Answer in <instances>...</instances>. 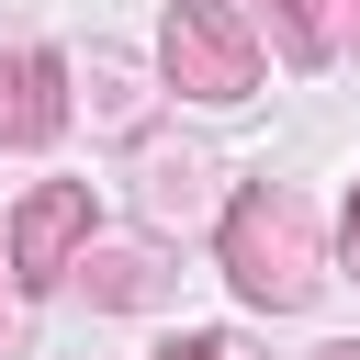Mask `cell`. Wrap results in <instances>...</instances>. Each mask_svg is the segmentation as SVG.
Segmentation results:
<instances>
[{
	"mask_svg": "<svg viewBox=\"0 0 360 360\" xmlns=\"http://www.w3.org/2000/svg\"><path fill=\"white\" fill-rule=\"evenodd\" d=\"M225 281L248 292V304H270V315H292L304 292H315V214L292 202V191H236V214H225Z\"/></svg>",
	"mask_w": 360,
	"mask_h": 360,
	"instance_id": "obj_1",
	"label": "cell"
},
{
	"mask_svg": "<svg viewBox=\"0 0 360 360\" xmlns=\"http://www.w3.org/2000/svg\"><path fill=\"white\" fill-rule=\"evenodd\" d=\"M158 56H169V90H191V101H248V90H259V45H248V22L214 11V0H169Z\"/></svg>",
	"mask_w": 360,
	"mask_h": 360,
	"instance_id": "obj_2",
	"label": "cell"
},
{
	"mask_svg": "<svg viewBox=\"0 0 360 360\" xmlns=\"http://www.w3.org/2000/svg\"><path fill=\"white\" fill-rule=\"evenodd\" d=\"M79 248H90V191H79V180L22 191V214H11V281H22V292H56V281L79 270Z\"/></svg>",
	"mask_w": 360,
	"mask_h": 360,
	"instance_id": "obj_3",
	"label": "cell"
},
{
	"mask_svg": "<svg viewBox=\"0 0 360 360\" xmlns=\"http://www.w3.org/2000/svg\"><path fill=\"white\" fill-rule=\"evenodd\" d=\"M56 124H68V68H56L45 45H34V56H0V135H11V146H45Z\"/></svg>",
	"mask_w": 360,
	"mask_h": 360,
	"instance_id": "obj_4",
	"label": "cell"
},
{
	"mask_svg": "<svg viewBox=\"0 0 360 360\" xmlns=\"http://www.w3.org/2000/svg\"><path fill=\"white\" fill-rule=\"evenodd\" d=\"M270 22H281V56L292 68H326V45H338L326 34V0H270Z\"/></svg>",
	"mask_w": 360,
	"mask_h": 360,
	"instance_id": "obj_5",
	"label": "cell"
},
{
	"mask_svg": "<svg viewBox=\"0 0 360 360\" xmlns=\"http://www.w3.org/2000/svg\"><path fill=\"white\" fill-rule=\"evenodd\" d=\"M146 292V259H101V304H135Z\"/></svg>",
	"mask_w": 360,
	"mask_h": 360,
	"instance_id": "obj_6",
	"label": "cell"
},
{
	"mask_svg": "<svg viewBox=\"0 0 360 360\" xmlns=\"http://www.w3.org/2000/svg\"><path fill=\"white\" fill-rule=\"evenodd\" d=\"M158 360H248L236 338H180V349H158Z\"/></svg>",
	"mask_w": 360,
	"mask_h": 360,
	"instance_id": "obj_7",
	"label": "cell"
},
{
	"mask_svg": "<svg viewBox=\"0 0 360 360\" xmlns=\"http://www.w3.org/2000/svg\"><path fill=\"white\" fill-rule=\"evenodd\" d=\"M349 259H360V202H349Z\"/></svg>",
	"mask_w": 360,
	"mask_h": 360,
	"instance_id": "obj_8",
	"label": "cell"
},
{
	"mask_svg": "<svg viewBox=\"0 0 360 360\" xmlns=\"http://www.w3.org/2000/svg\"><path fill=\"white\" fill-rule=\"evenodd\" d=\"M315 360H360V349H315Z\"/></svg>",
	"mask_w": 360,
	"mask_h": 360,
	"instance_id": "obj_9",
	"label": "cell"
}]
</instances>
